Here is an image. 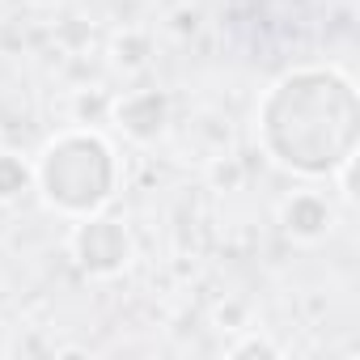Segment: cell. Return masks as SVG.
<instances>
[{"instance_id": "6da1fadb", "label": "cell", "mask_w": 360, "mask_h": 360, "mask_svg": "<svg viewBox=\"0 0 360 360\" xmlns=\"http://www.w3.org/2000/svg\"><path fill=\"white\" fill-rule=\"evenodd\" d=\"M263 153L305 178H330L356 157L360 106L356 85L339 68H292L259 102Z\"/></svg>"}, {"instance_id": "7a4b0ae2", "label": "cell", "mask_w": 360, "mask_h": 360, "mask_svg": "<svg viewBox=\"0 0 360 360\" xmlns=\"http://www.w3.org/2000/svg\"><path fill=\"white\" fill-rule=\"evenodd\" d=\"M115 183H119L115 148L89 127L60 131L34 165V187L43 191V200L72 221L102 212V204L115 195Z\"/></svg>"}, {"instance_id": "3957f363", "label": "cell", "mask_w": 360, "mask_h": 360, "mask_svg": "<svg viewBox=\"0 0 360 360\" xmlns=\"http://www.w3.org/2000/svg\"><path fill=\"white\" fill-rule=\"evenodd\" d=\"M68 246H72L77 267L85 276H94V280H110V276H119L131 263V238H127V229L119 221H110V217H98V212L77 221Z\"/></svg>"}, {"instance_id": "277c9868", "label": "cell", "mask_w": 360, "mask_h": 360, "mask_svg": "<svg viewBox=\"0 0 360 360\" xmlns=\"http://www.w3.org/2000/svg\"><path fill=\"white\" fill-rule=\"evenodd\" d=\"M110 119L119 123L123 136L148 144V140H157V136L165 131V123H169V98H165L161 89H131V94H123V98L110 102Z\"/></svg>"}, {"instance_id": "5b68a950", "label": "cell", "mask_w": 360, "mask_h": 360, "mask_svg": "<svg viewBox=\"0 0 360 360\" xmlns=\"http://www.w3.org/2000/svg\"><path fill=\"white\" fill-rule=\"evenodd\" d=\"M330 225H335V208L318 191H297L280 204V229L292 242H318L330 233Z\"/></svg>"}, {"instance_id": "8992f818", "label": "cell", "mask_w": 360, "mask_h": 360, "mask_svg": "<svg viewBox=\"0 0 360 360\" xmlns=\"http://www.w3.org/2000/svg\"><path fill=\"white\" fill-rule=\"evenodd\" d=\"M34 169L18 157V153H0V204H13L30 191Z\"/></svg>"}, {"instance_id": "52a82bcc", "label": "cell", "mask_w": 360, "mask_h": 360, "mask_svg": "<svg viewBox=\"0 0 360 360\" xmlns=\"http://www.w3.org/2000/svg\"><path fill=\"white\" fill-rule=\"evenodd\" d=\"M229 356H280V347L276 343H267V339H242V343H233L229 347Z\"/></svg>"}, {"instance_id": "ba28073f", "label": "cell", "mask_w": 360, "mask_h": 360, "mask_svg": "<svg viewBox=\"0 0 360 360\" xmlns=\"http://www.w3.org/2000/svg\"><path fill=\"white\" fill-rule=\"evenodd\" d=\"M225 174H229V187H238V183H242V165H238L233 157H225V161H217V165H212V178H217V183H221Z\"/></svg>"}]
</instances>
